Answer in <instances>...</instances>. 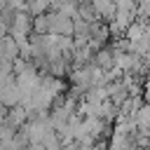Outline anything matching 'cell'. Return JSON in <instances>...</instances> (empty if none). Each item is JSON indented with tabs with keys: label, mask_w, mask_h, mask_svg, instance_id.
<instances>
[{
	"label": "cell",
	"mask_w": 150,
	"mask_h": 150,
	"mask_svg": "<svg viewBox=\"0 0 150 150\" xmlns=\"http://www.w3.org/2000/svg\"><path fill=\"white\" fill-rule=\"evenodd\" d=\"M91 5H94V12H96V19L112 21V19H115V14H117L115 2H101V0H96V2H91Z\"/></svg>",
	"instance_id": "cell-2"
},
{
	"label": "cell",
	"mask_w": 150,
	"mask_h": 150,
	"mask_svg": "<svg viewBox=\"0 0 150 150\" xmlns=\"http://www.w3.org/2000/svg\"><path fill=\"white\" fill-rule=\"evenodd\" d=\"M138 150H150V148H138Z\"/></svg>",
	"instance_id": "cell-5"
},
{
	"label": "cell",
	"mask_w": 150,
	"mask_h": 150,
	"mask_svg": "<svg viewBox=\"0 0 150 150\" xmlns=\"http://www.w3.org/2000/svg\"><path fill=\"white\" fill-rule=\"evenodd\" d=\"M148 23H150V21H148Z\"/></svg>",
	"instance_id": "cell-6"
},
{
	"label": "cell",
	"mask_w": 150,
	"mask_h": 150,
	"mask_svg": "<svg viewBox=\"0 0 150 150\" xmlns=\"http://www.w3.org/2000/svg\"><path fill=\"white\" fill-rule=\"evenodd\" d=\"M143 103H145V101H143V96H129V98L120 105V115H122V117L134 120V115L138 112V108H141Z\"/></svg>",
	"instance_id": "cell-1"
},
{
	"label": "cell",
	"mask_w": 150,
	"mask_h": 150,
	"mask_svg": "<svg viewBox=\"0 0 150 150\" xmlns=\"http://www.w3.org/2000/svg\"><path fill=\"white\" fill-rule=\"evenodd\" d=\"M134 124L138 131H150V105L148 103H143L138 108V112L134 115Z\"/></svg>",
	"instance_id": "cell-3"
},
{
	"label": "cell",
	"mask_w": 150,
	"mask_h": 150,
	"mask_svg": "<svg viewBox=\"0 0 150 150\" xmlns=\"http://www.w3.org/2000/svg\"><path fill=\"white\" fill-rule=\"evenodd\" d=\"M145 26H148V23H145V21H138V19H136V21L129 26V30L124 33V38L129 40V45H134V42H138V40L143 38V33H145Z\"/></svg>",
	"instance_id": "cell-4"
}]
</instances>
